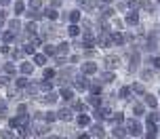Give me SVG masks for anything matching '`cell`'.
<instances>
[{
  "instance_id": "9c48e42d",
  "label": "cell",
  "mask_w": 160,
  "mask_h": 139,
  "mask_svg": "<svg viewBox=\"0 0 160 139\" xmlns=\"http://www.w3.org/2000/svg\"><path fill=\"white\" fill-rule=\"evenodd\" d=\"M112 38H114V44H122V42H124V36H120V34H114V36H112Z\"/></svg>"
},
{
  "instance_id": "4fadbf2b",
  "label": "cell",
  "mask_w": 160,
  "mask_h": 139,
  "mask_svg": "<svg viewBox=\"0 0 160 139\" xmlns=\"http://www.w3.org/2000/svg\"><path fill=\"white\" fill-rule=\"evenodd\" d=\"M21 72L23 74H32V63H23V66H21Z\"/></svg>"
},
{
  "instance_id": "484cf974",
  "label": "cell",
  "mask_w": 160,
  "mask_h": 139,
  "mask_svg": "<svg viewBox=\"0 0 160 139\" xmlns=\"http://www.w3.org/2000/svg\"><path fill=\"white\" fill-rule=\"evenodd\" d=\"M30 7H32V8H40V0H32Z\"/></svg>"
},
{
  "instance_id": "cb8c5ba5",
  "label": "cell",
  "mask_w": 160,
  "mask_h": 139,
  "mask_svg": "<svg viewBox=\"0 0 160 139\" xmlns=\"http://www.w3.org/2000/svg\"><path fill=\"white\" fill-rule=\"evenodd\" d=\"M47 17L48 19H57V13L55 11H47Z\"/></svg>"
},
{
  "instance_id": "d6986e66",
  "label": "cell",
  "mask_w": 160,
  "mask_h": 139,
  "mask_svg": "<svg viewBox=\"0 0 160 139\" xmlns=\"http://www.w3.org/2000/svg\"><path fill=\"white\" fill-rule=\"evenodd\" d=\"M68 32H70V36H78V27H76V25H72V27H70V30H68Z\"/></svg>"
},
{
  "instance_id": "3957f363",
  "label": "cell",
  "mask_w": 160,
  "mask_h": 139,
  "mask_svg": "<svg viewBox=\"0 0 160 139\" xmlns=\"http://www.w3.org/2000/svg\"><path fill=\"white\" fill-rule=\"evenodd\" d=\"M137 21H139V17H137V13H131V15L127 17V23H128V25H137Z\"/></svg>"
},
{
  "instance_id": "44dd1931",
  "label": "cell",
  "mask_w": 160,
  "mask_h": 139,
  "mask_svg": "<svg viewBox=\"0 0 160 139\" xmlns=\"http://www.w3.org/2000/svg\"><path fill=\"white\" fill-rule=\"evenodd\" d=\"M4 116H7V106L0 103V118H4Z\"/></svg>"
},
{
  "instance_id": "8fae6325",
  "label": "cell",
  "mask_w": 160,
  "mask_h": 139,
  "mask_svg": "<svg viewBox=\"0 0 160 139\" xmlns=\"http://www.w3.org/2000/svg\"><path fill=\"white\" fill-rule=\"evenodd\" d=\"M47 129H48V124H38V127L34 129V133H38V135H40V133H44V131H47Z\"/></svg>"
},
{
  "instance_id": "836d02e7",
  "label": "cell",
  "mask_w": 160,
  "mask_h": 139,
  "mask_svg": "<svg viewBox=\"0 0 160 139\" xmlns=\"http://www.w3.org/2000/svg\"><path fill=\"white\" fill-rule=\"evenodd\" d=\"M114 122H122V114H116V116H114Z\"/></svg>"
},
{
  "instance_id": "83f0119b",
  "label": "cell",
  "mask_w": 160,
  "mask_h": 139,
  "mask_svg": "<svg viewBox=\"0 0 160 139\" xmlns=\"http://www.w3.org/2000/svg\"><path fill=\"white\" fill-rule=\"evenodd\" d=\"M53 76H55L53 70H47V72H44V78H53Z\"/></svg>"
},
{
  "instance_id": "7a4b0ae2",
  "label": "cell",
  "mask_w": 160,
  "mask_h": 139,
  "mask_svg": "<svg viewBox=\"0 0 160 139\" xmlns=\"http://www.w3.org/2000/svg\"><path fill=\"white\" fill-rule=\"evenodd\" d=\"M128 133H131V135H141V127L137 122H131L128 124Z\"/></svg>"
},
{
  "instance_id": "9a60e30c",
  "label": "cell",
  "mask_w": 160,
  "mask_h": 139,
  "mask_svg": "<svg viewBox=\"0 0 160 139\" xmlns=\"http://www.w3.org/2000/svg\"><path fill=\"white\" fill-rule=\"evenodd\" d=\"M61 95H63L65 99H70V97H72V89H68V87H65V89H61Z\"/></svg>"
},
{
  "instance_id": "7c38bea8",
  "label": "cell",
  "mask_w": 160,
  "mask_h": 139,
  "mask_svg": "<svg viewBox=\"0 0 160 139\" xmlns=\"http://www.w3.org/2000/svg\"><path fill=\"white\" fill-rule=\"evenodd\" d=\"M118 61H120L118 57H108V66H110V67H114V66H118Z\"/></svg>"
},
{
  "instance_id": "ba28073f",
  "label": "cell",
  "mask_w": 160,
  "mask_h": 139,
  "mask_svg": "<svg viewBox=\"0 0 160 139\" xmlns=\"http://www.w3.org/2000/svg\"><path fill=\"white\" fill-rule=\"evenodd\" d=\"M34 61H36L38 66H44V63H47V57H44V55H36V57H34Z\"/></svg>"
},
{
  "instance_id": "4dcf8cb0",
  "label": "cell",
  "mask_w": 160,
  "mask_h": 139,
  "mask_svg": "<svg viewBox=\"0 0 160 139\" xmlns=\"http://www.w3.org/2000/svg\"><path fill=\"white\" fill-rule=\"evenodd\" d=\"M120 97H128V89H127V87H124V89L120 91Z\"/></svg>"
},
{
  "instance_id": "8d00e7d4",
  "label": "cell",
  "mask_w": 160,
  "mask_h": 139,
  "mask_svg": "<svg viewBox=\"0 0 160 139\" xmlns=\"http://www.w3.org/2000/svg\"><path fill=\"white\" fill-rule=\"evenodd\" d=\"M158 2H160V0H158Z\"/></svg>"
},
{
  "instance_id": "1f68e13d",
  "label": "cell",
  "mask_w": 160,
  "mask_h": 139,
  "mask_svg": "<svg viewBox=\"0 0 160 139\" xmlns=\"http://www.w3.org/2000/svg\"><path fill=\"white\" fill-rule=\"evenodd\" d=\"M4 40H7V42H11V40H13V34H11V32H7V34H4Z\"/></svg>"
},
{
  "instance_id": "5b68a950",
  "label": "cell",
  "mask_w": 160,
  "mask_h": 139,
  "mask_svg": "<svg viewBox=\"0 0 160 139\" xmlns=\"http://www.w3.org/2000/svg\"><path fill=\"white\" fill-rule=\"evenodd\" d=\"M91 135H95V137H103V129H101V127H93V129H91Z\"/></svg>"
},
{
  "instance_id": "d590c367",
  "label": "cell",
  "mask_w": 160,
  "mask_h": 139,
  "mask_svg": "<svg viewBox=\"0 0 160 139\" xmlns=\"http://www.w3.org/2000/svg\"><path fill=\"white\" fill-rule=\"evenodd\" d=\"M0 4H2V7H4V4H8V0H0Z\"/></svg>"
},
{
  "instance_id": "d6a6232c",
  "label": "cell",
  "mask_w": 160,
  "mask_h": 139,
  "mask_svg": "<svg viewBox=\"0 0 160 139\" xmlns=\"http://www.w3.org/2000/svg\"><path fill=\"white\" fill-rule=\"evenodd\" d=\"M15 11H17V13H21V11H23V4H21V2H17V7H15Z\"/></svg>"
},
{
  "instance_id": "f1b7e54d",
  "label": "cell",
  "mask_w": 160,
  "mask_h": 139,
  "mask_svg": "<svg viewBox=\"0 0 160 139\" xmlns=\"http://www.w3.org/2000/svg\"><path fill=\"white\" fill-rule=\"evenodd\" d=\"M25 84H28L25 78H19V80H17V87H25Z\"/></svg>"
},
{
  "instance_id": "7402d4cb",
  "label": "cell",
  "mask_w": 160,
  "mask_h": 139,
  "mask_svg": "<svg viewBox=\"0 0 160 139\" xmlns=\"http://www.w3.org/2000/svg\"><path fill=\"white\" fill-rule=\"evenodd\" d=\"M158 120V114H150L148 116V122H156Z\"/></svg>"
},
{
  "instance_id": "603a6c76",
  "label": "cell",
  "mask_w": 160,
  "mask_h": 139,
  "mask_svg": "<svg viewBox=\"0 0 160 139\" xmlns=\"http://www.w3.org/2000/svg\"><path fill=\"white\" fill-rule=\"evenodd\" d=\"M114 80V74H105L103 76V82H112Z\"/></svg>"
},
{
  "instance_id": "5bb4252c",
  "label": "cell",
  "mask_w": 160,
  "mask_h": 139,
  "mask_svg": "<svg viewBox=\"0 0 160 139\" xmlns=\"http://www.w3.org/2000/svg\"><path fill=\"white\" fill-rule=\"evenodd\" d=\"M88 122H91V120H88L87 116H80V118H78V124H80V127H87Z\"/></svg>"
},
{
  "instance_id": "4316f807",
  "label": "cell",
  "mask_w": 160,
  "mask_h": 139,
  "mask_svg": "<svg viewBox=\"0 0 160 139\" xmlns=\"http://www.w3.org/2000/svg\"><path fill=\"white\" fill-rule=\"evenodd\" d=\"M141 4H143V8H145V11H152V4H150V2H148V0H143V2H141Z\"/></svg>"
},
{
  "instance_id": "e0dca14e",
  "label": "cell",
  "mask_w": 160,
  "mask_h": 139,
  "mask_svg": "<svg viewBox=\"0 0 160 139\" xmlns=\"http://www.w3.org/2000/svg\"><path fill=\"white\" fill-rule=\"evenodd\" d=\"M133 112H135V116H141L143 114V107L141 106H133Z\"/></svg>"
},
{
  "instance_id": "2e32d148",
  "label": "cell",
  "mask_w": 160,
  "mask_h": 139,
  "mask_svg": "<svg viewBox=\"0 0 160 139\" xmlns=\"http://www.w3.org/2000/svg\"><path fill=\"white\" fill-rule=\"evenodd\" d=\"M133 91H135V93H139V95H143V93H145L143 84H135V87H133Z\"/></svg>"
},
{
  "instance_id": "f546056e",
  "label": "cell",
  "mask_w": 160,
  "mask_h": 139,
  "mask_svg": "<svg viewBox=\"0 0 160 139\" xmlns=\"http://www.w3.org/2000/svg\"><path fill=\"white\" fill-rule=\"evenodd\" d=\"M143 78H145V80H150V78H152V74H150V70H143Z\"/></svg>"
},
{
  "instance_id": "e575fe53",
  "label": "cell",
  "mask_w": 160,
  "mask_h": 139,
  "mask_svg": "<svg viewBox=\"0 0 160 139\" xmlns=\"http://www.w3.org/2000/svg\"><path fill=\"white\" fill-rule=\"evenodd\" d=\"M154 66H156V67L160 70V57H156V59H154Z\"/></svg>"
},
{
  "instance_id": "8992f818",
  "label": "cell",
  "mask_w": 160,
  "mask_h": 139,
  "mask_svg": "<svg viewBox=\"0 0 160 139\" xmlns=\"http://www.w3.org/2000/svg\"><path fill=\"white\" fill-rule=\"evenodd\" d=\"M145 103L150 107H156V97H154V95H145Z\"/></svg>"
},
{
  "instance_id": "ffe728a7",
  "label": "cell",
  "mask_w": 160,
  "mask_h": 139,
  "mask_svg": "<svg viewBox=\"0 0 160 139\" xmlns=\"http://www.w3.org/2000/svg\"><path fill=\"white\" fill-rule=\"evenodd\" d=\"M114 135H116V137H122V135H124V129L116 127V129H114Z\"/></svg>"
},
{
  "instance_id": "277c9868",
  "label": "cell",
  "mask_w": 160,
  "mask_h": 139,
  "mask_svg": "<svg viewBox=\"0 0 160 139\" xmlns=\"http://www.w3.org/2000/svg\"><path fill=\"white\" fill-rule=\"evenodd\" d=\"M57 116H59L61 120H70V116H72V114H70V110H65V107H63V110H59V114H57Z\"/></svg>"
},
{
  "instance_id": "ac0fdd59",
  "label": "cell",
  "mask_w": 160,
  "mask_h": 139,
  "mask_svg": "<svg viewBox=\"0 0 160 139\" xmlns=\"http://www.w3.org/2000/svg\"><path fill=\"white\" fill-rule=\"evenodd\" d=\"M4 72H7V74H13V72H15V66H13V63H7V66H4Z\"/></svg>"
},
{
  "instance_id": "d4e9b609",
  "label": "cell",
  "mask_w": 160,
  "mask_h": 139,
  "mask_svg": "<svg viewBox=\"0 0 160 139\" xmlns=\"http://www.w3.org/2000/svg\"><path fill=\"white\" fill-rule=\"evenodd\" d=\"M70 17H72V21H78V19H80V13H78V11H74Z\"/></svg>"
},
{
  "instance_id": "6da1fadb",
  "label": "cell",
  "mask_w": 160,
  "mask_h": 139,
  "mask_svg": "<svg viewBox=\"0 0 160 139\" xmlns=\"http://www.w3.org/2000/svg\"><path fill=\"white\" fill-rule=\"evenodd\" d=\"M95 72H97V66H95V63H91V61L82 66V74H95Z\"/></svg>"
},
{
  "instance_id": "52a82bcc",
  "label": "cell",
  "mask_w": 160,
  "mask_h": 139,
  "mask_svg": "<svg viewBox=\"0 0 160 139\" xmlns=\"http://www.w3.org/2000/svg\"><path fill=\"white\" fill-rule=\"evenodd\" d=\"M76 87H78V91H84L88 84H87V80H84V78H78V80H76Z\"/></svg>"
},
{
  "instance_id": "30bf717a",
  "label": "cell",
  "mask_w": 160,
  "mask_h": 139,
  "mask_svg": "<svg viewBox=\"0 0 160 139\" xmlns=\"http://www.w3.org/2000/svg\"><path fill=\"white\" fill-rule=\"evenodd\" d=\"M63 53H68V44H59V47H57V55H63Z\"/></svg>"
}]
</instances>
